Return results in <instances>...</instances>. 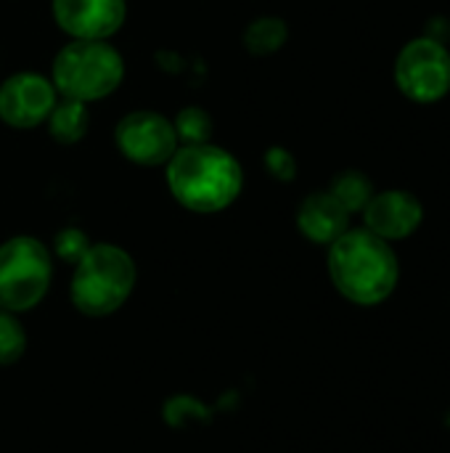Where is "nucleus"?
Listing matches in <instances>:
<instances>
[{"label":"nucleus","mask_w":450,"mask_h":453,"mask_svg":"<svg viewBox=\"0 0 450 453\" xmlns=\"http://www.w3.org/2000/svg\"><path fill=\"white\" fill-rule=\"evenodd\" d=\"M117 149L125 159L143 165V167H159L167 165V159L178 149V135L172 122L159 111H130L117 122L114 130Z\"/></svg>","instance_id":"0eeeda50"},{"label":"nucleus","mask_w":450,"mask_h":453,"mask_svg":"<svg viewBox=\"0 0 450 453\" xmlns=\"http://www.w3.org/2000/svg\"><path fill=\"white\" fill-rule=\"evenodd\" d=\"M329 194L347 210V212H363L369 199L374 196L371 180L361 170H345L332 180Z\"/></svg>","instance_id":"4468645a"},{"label":"nucleus","mask_w":450,"mask_h":453,"mask_svg":"<svg viewBox=\"0 0 450 453\" xmlns=\"http://www.w3.org/2000/svg\"><path fill=\"white\" fill-rule=\"evenodd\" d=\"M329 276L339 295L358 305L385 303L400 279L398 255L390 242L369 228H347L329 250Z\"/></svg>","instance_id":"f03ea898"},{"label":"nucleus","mask_w":450,"mask_h":453,"mask_svg":"<svg viewBox=\"0 0 450 453\" xmlns=\"http://www.w3.org/2000/svg\"><path fill=\"white\" fill-rule=\"evenodd\" d=\"M135 287L133 257L114 244H93L74 265L72 303L85 316H109Z\"/></svg>","instance_id":"20e7f679"},{"label":"nucleus","mask_w":450,"mask_h":453,"mask_svg":"<svg viewBox=\"0 0 450 453\" xmlns=\"http://www.w3.org/2000/svg\"><path fill=\"white\" fill-rule=\"evenodd\" d=\"M24 348H27V334L21 324L8 311L0 308V366L19 361L24 356Z\"/></svg>","instance_id":"dca6fc26"},{"label":"nucleus","mask_w":450,"mask_h":453,"mask_svg":"<svg viewBox=\"0 0 450 453\" xmlns=\"http://www.w3.org/2000/svg\"><path fill=\"white\" fill-rule=\"evenodd\" d=\"M88 247H90V242H88V236L80 228H64V231L56 234V252L66 263L77 265L80 257L88 252Z\"/></svg>","instance_id":"f3484780"},{"label":"nucleus","mask_w":450,"mask_h":453,"mask_svg":"<svg viewBox=\"0 0 450 453\" xmlns=\"http://www.w3.org/2000/svg\"><path fill=\"white\" fill-rule=\"evenodd\" d=\"M56 101L58 93L48 77L19 72L0 85V119L13 130H32L48 119Z\"/></svg>","instance_id":"6e6552de"},{"label":"nucleus","mask_w":450,"mask_h":453,"mask_svg":"<svg viewBox=\"0 0 450 453\" xmlns=\"http://www.w3.org/2000/svg\"><path fill=\"white\" fill-rule=\"evenodd\" d=\"M400 93L416 104H435L450 90V50L438 37L411 40L395 61Z\"/></svg>","instance_id":"423d86ee"},{"label":"nucleus","mask_w":450,"mask_h":453,"mask_svg":"<svg viewBox=\"0 0 450 453\" xmlns=\"http://www.w3.org/2000/svg\"><path fill=\"white\" fill-rule=\"evenodd\" d=\"M167 188L191 212H220L244 186L241 165L233 154L215 143H188L178 146L167 159Z\"/></svg>","instance_id":"f257e3e1"},{"label":"nucleus","mask_w":450,"mask_h":453,"mask_svg":"<svg viewBox=\"0 0 450 453\" xmlns=\"http://www.w3.org/2000/svg\"><path fill=\"white\" fill-rule=\"evenodd\" d=\"M125 16V0H53V19L72 40H109Z\"/></svg>","instance_id":"1a4fd4ad"},{"label":"nucleus","mask_w":450,"mask_h":453,"mask_svg":"<svg viewBox=\"0 0 450 453\" xmlns=\"http://www.w3.org/2000/svg\"><path fill=\"white\" fill-rule=\"evenodd\" d=\"M50 255L32 236H13L0 244V308L21 313L34 308L50 287Z\"/></svg>","instance_id":"39448f33"},{"label":"nucleus","mask_w":450,"mask_h":453,"mask_svg":"<svg viewBox=\"0 0 450 453\" xmlns=\"http://www.w3.org/2000/svg\"><path fill=\"white\" fill-rule=\"evenodd\" d=\"M289 37V27L278 16H260L244 29V45L252 56H271L284 48Z\"/></svg>","instance_id":"ddd939ff"},{"label":"nucleus","mask_w":450,"mask_h":453,"mask_svg":"<svg viewBox=\"0 0 450 453\" xmlns=\"http://www.w3.org/2000/svg\"><path fill=\"white\" fill-rule=\"evenodd\" d=\"M172 127H175L178 141H183V146H188V143H210L212 117L202 106H186V109H180L175 114Z\"/></svg>","instance_id":"2eb2a0df"},{"label":"nucleus","mask_w":450,"mask_h":453,"mask_svg":"<svg viewBox=\"0 0 450 453\" xmlns=\"http://www.w3.org/2000/svg\"><path fill=\"white\" fill-rule=\"evenodd\" d=\"M350 223V212L329 194V191H316L302 199L297 210V226L305 239L316 244H332L337 242Z\"/></svg>","instance_id":"9b49d317"},{"label":"nucleus","mask_w":450,"mask_h":453,"mask_svg":"<svg viewBox=\"0 0 450 453\" xmlns=\"http://www.w3.org/2000/svg\"><path fill=\"white\" fill-rule=\"evenodd\" d=\"M88 125H90L88 104L74 101V98L56 101V106L48 114V133L61 146H72V143L82 141V135L88 133Z\"/></svg>","instance_id":"f8f14e48"},{"label":"nucleus","mask_w":450,"mask_h":453,"mask_svg":"<svg viewBox=\"0 0 450 453\" xmlns=\"http://www.w3.org/2000/svg\"><path fill=\"white\" fill-rule=\"evenodd\" d=\"M424 218L422 202L408 191H382L369 199L363 207V220L371 234L385 242L411 236Z\"/></svg>","instance_id":"9d476101"},{"label":"nucleus","mask_w":450,"mask_h":453,"mask_svg":"<svg viewBox=\"0 0 450 453\" xmlns=\"http://www.w3.org/2000/svg\"><path fill=\"white\" fill-rule=\"evenodd\" d=\"M265 167L278 180H294V175H297V162L284 146H273L265 151Z\"/></svg>","instance_id":"a211bd4d"},{"label":"nucleus","mask_w":450,"mask_h":453,"mask_svg":"<svg viewBox=\"0 0 450 453\" xmlns=\"http://www.w3.org/2000/svg\"><path fill=\"white\" fill-rule=\"evenodd\" d=\"M125 77V61L119 50L106 40H72L66 42L50 69V82L61 98L82 104L106 98L119 88Z\"/></svg>","instance_id":"7ed1b4c3"}]
</instances>
